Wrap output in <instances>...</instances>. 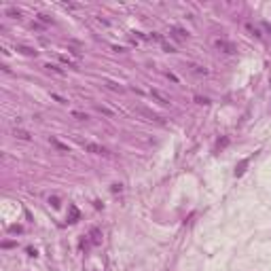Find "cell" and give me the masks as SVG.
Returning a JSON list of instances; mask_svg holds the SVG:
<instances>
[{"instance_id":"cell-8","label":"cell","mask_w":271,"mask_h":271,"mask_svg":"<svg viewBox=\"0 0 271 271\" xmlns=\"http://www.w3.org/2000/svg\"><path fill=\"white\" fill-rule=\"evenodd\" d=\"M79 220V210H76V206H70V218H68V223H76Z\"/></svg>"},{"instance_id":"cell-16","label":"cell","mask_w":271,"mask_h":271,"mask_svg":"<svg viewBox=\"0 0 271 271\" xmlns=\"http://www.w3.org/2000/svg\"><path fill=\"white\" fill-rule=\"evenodd\" d=\"M195 102H199V104H206V106L210 104V100H208V97H195Z\"/></svg>"},{"instance_id":"cell-9","label":"cell","mask_w":271,"mask_h":271,"mask_svg":"<svg viewBox=\"0 0 271 271\" xmlns=\"http://www.w3.org/2000/svg\"><path fill=\"white\" fill-rule=\"evenodd\" d=\"M17 51H21L24 55H30V57H34V55H36V51H34V49H30V47H17Z\"/></svg>"},{"instance_id":"cell-4","label":"cell","mask_w":271,"mask_h":271,"mask_svg":"<svg viewBox=\"0 0 271 271\" xmlns=\"http://www.w3.org/2000/svg\"><path fill=\"white\" fill-rule=\"evenodd\" d=\"M189 68H191L193 74H199V76H206V74H208V68H203L199 64H189Z\"/></svg>"},{"instance_id":"cell-10","label":"cell","mask_w":271,"mask_h":271,"mask_svg":"<svg viewBox=\"0 0 271 271\" xmlns=\"http://www.w3.org/2000/svg\"><path fill=\"white\" fill-rule=\"evenodd\" d=\"M246 30H248V32H252V36H256V38H260V30H259V28H254V25L246 24Z\"/></svg>"},{"instance_id":"cell-13","label":"cell","mask_w":271,"mask_h":271,"mask_svg":"<svg viewBox=\"0 0 271 271\" xmlns=\"http://www.w3.org/2000/svg\"><path fill=\"white\" fill-rule=\"evenodd\" d=\"M51 144H55V146H57L59 151H68V146H66V144H61V142H57L55 138H51Z\"/></svg>"},{"instance_id":"cell-6","label":"cell","mask_w":271,"mask_h":271,"mask_svg":"<svg viewBox=\"0 0 271 271\" xmlns=\"http://www.w3.org/2000/svg\"><path fill=\"white\" fill-rule=\"evenodd\" d=\"M13 136L19 138V140H30V138H32L30 131H25V129H13Z\"/></svg>"},{"instance_id":"cell-12","label":"cell","mask_w":271,"mask_h":271,"mask_svg":"<svg viewBox=\"0 0 271 271\" xmlns=\"http://www.w3.org/2000/svg\"><path fill=\"white\" fill-rule=\"evenodd\" d=\"M72 117L79 119V121H87V119H89V115H87V112H76V110H74V112H72Z\"/></svg>"},{"instance_id":"cell-18","label":"cell","mask_w":271,"mask_h":271,"mask_svg":"<svg viewBox=\"0 0 271 271\" xmlns=\"http://www.w3.org/2000/svg\"><path fill=\"white\" fill-rule=\"evenodd\" d=\"M110 191H112V193H119V191H121V184H112V189H110Z\"/></svg>"},{"instance_id":"cell-14","label":"cell","mask_w":271,"mask_h":271,"mask_svg":"<svg viewBox=\"0 0 271 271\" xmlns=\"http://www.w3.org/2000/svg\"><path fill=\"white\" fill-rule=\"evenodd\" d=\"M45 68H47V70H53V72H55V74H64V72L59 70L57 66H51V64H47V66H45Z\"/></svg>"},{"instance_id":"cell-7","label":"cell","mask_w":271,"mask_h":271,"mask_svg":"<svg viewBox=\"0 0 271 271\" xmlns=\"http://www.w3.org/2000/svg\"><path fill=\"white\" fill-rule=\"evenodd\" d=\"M172 34L176 36L178 40H184V38L189 36V34H187V32H184V30H180V28H172Z\"/></svg>"},{"instance_id":"cell-19","label":"cell","mask_w":271,"mask_h":271,"mask_svg":"<svg viewBox=\"0 0 271 271\" xmlns=\"http://www.w3.org/2000/svg\"><path fill=\"white\" fill-rule=\"evenodd\" d=\"M28 254H30V256H38V254H36V250H34V248H28Z\"/></svg>"},{"instance_id":"cell-15","label":"cell","mask_w":271,"mask_h":271,"mask_svg":"<svg viewBox=\"0 0 271 271\" xmlns=\"http://www.w3.org/2000/svg\"><path fill=\"white\" fill-rule=\"evenodd\" d=\"M49 203H51L53 208H59V199L57 197H49Z\"/></svg>"},{"instance_id":"cell-11","label":"cell","mask_w":271,"mask_h":271,"mask_svg":"<svg viewBox=\"0 0 271 271\" xmlns=\"http://www.w3.org/2000/svg\"><path fill=\"white\" fill-rule=\"evenodd\" d=\"M140 112H142V115H146V117H148V119H153V121H157V123H161V119L157 117V115H155V112H148V110H144V108H142Z\"/></svg>"},{"instance_id":"cell-1","label":"cell","mask_w":271,"mask_h":271,"mask_svg":"<svg viewBox=\"0 0 271 271\" xmlns=\"http://www.w3.org/2000/svg\"><path fill=\"white\" fill-rule=\"evenodd\" d=\"M212 45L218 49V51H223V53H229V55L237 51L235 45H233V43H229V40H224V38H214V40H212Z\"/></svg>"},{"instance_id":"cell-17","label":"cell","mask_w":271,"mask_h":271,"mask_svg":"<svg viewBox=\"0 0 271 271\" xmlns=\"http://www.w3.org/2000/svg\"><path fill=\"white\" fill-rule=\"evenodd\" d=\"M7 13H9L11 17H19V15H21V13H19V11H15V9H9V11H7Z\"/></svg>"},{"instance_id":"cell-5","label":"cell","mask_w":271,"mask_h":271,"mask_svg":"<svg viewBox=\"0 0 271 271\" xmlns=\"http://www.w3.org/2000/svg\"><path fill=\"white\" fill-rule=\"evenodd\" d=\"M151 95H153V97H157L161 104H169V97H167L165 93H161L159 89H153V91H151Z\"/></svg>"},{"instance_id":"cell-3","label":"cell","mask_w":271,"mask_h":271,"mask_svg":"<svg viewBox=\"0 0 271 271\" xmlns=\"http://www.w3.org/2000/svg\"><path fill=\"white\" fill-rule=\"evenodd\" d=\"M87 237H89V244H91V246H100V244H102V231H100V229H91Z\"/></svg>"},{"instance_id":"cell-2","label":"cell","mask_w":271,"mask_h":271,"mask_svg":"<svg viewBox=\"0 0 271 271\" xmlns=\"http://www.w3.org/2000/svg\"><path fill=\"white\" fill-rule=\"evenodd\" d=\"M81 146L85 148V151L93 153V155H104V157H108V155H110V151H108V148L100 146V144H93V142H81Z\"/></svg>"}]
</instances>
